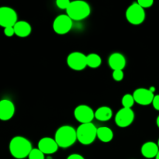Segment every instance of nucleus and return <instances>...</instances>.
Wrapping results in <instances>:
<instances>
[{
  "label": "nucleus",
  "instance_id": "14",
  "mask_svg": "<svg viewBox=\"0 0 159 159\" xmlns=\"http://www.w3.org/2000/svg\"><path fill=\"white\" fill-rule=\"evenodd\" d=\"M108 64L113 71L123 70L126 66V58L120 53H113L109 57Z\"/></svg>",
  "mask_w": 159,
  "mask_h": 159
},
{
  "label": "nucleus",
  "instance_id": "4",
  "mask_svg": "<svg viewBox=\"0 0 159 159\" xmlns=\"http://www.w3.org/2000/svg\"><path fill=\"white\" fill-rule=\"evenodd\" d=\"M77 140L84 145L91 144L97 138V128L93 123L81 124L76 130Z\"/></svg>",
  "mask_w": 159,
  "mask_h": 159
},
{
  "label": "nucleus",
  "instance_id": "19",
  "mask_svg": "<svg viewBox=\"0 0 159 159\" xmlns=\"http://www.w3.org/2000/svg\"><path fill=\"white\" fill-rule=\"evenodd\" d=\"M87 66L91 68H97L102 64V58L97 54H89L86 56Z\"/></svg>",
  "mask_w": 159,
  "mask_h": 159
},
{
  "label": "nucleus",
  "instance_id": "3",
  "mask_svg": "<svg viewBox=\"0 0 159 159\" xmlns=\"http://www.w3.org/2000/svg\"><path fill=\"white\" fill-rule=\"evenodd\" d=\"M67 15L72 21H80L86 19L91 12L90 6L86 2L77 0L71 2L66 10Z\"/></svg>",
  "mask_w": 159,
  "mask_h": 159
},
{
  "label": "nucleus",
  "instance_id": "17",
  "mask_svg": "<svg viewBox=\"0 0 159 159\" xmlns=\"http://www.w3.org/2000/svg\"><path fill=\"white\" fill-rule=\"evenodd\" d=\"M112 116H113V110L107 106L99 107L95 111V118L102 122L110 120Z\"/></svg>",
  "mask_w": 159,
  "mask_h": 159
},
{
  "label": "nucleus",
  "instance_id": "10",
  "mask_svg": "<svg viewBox=\"0 0 159 159\" xmlns=\"http://www.w3.org/2000/svg\"><path fill=\"white\" fill-rule=\"evenodd\" d=\"M134 113L132 109L124 108L119 110L115 116V123L120 127H129L134 120Z\"/></svg>",
  "mask_w": 159,
  "mask_h": 159
},
{
  "label": "nucleus",
  "instance_id": "28",
  "mask_svg": "<svg viewBox=\"0 0 159 159\" xmlns=\"http://www.w3.org/2000/svg\"><path fill=\"white\" fill-rule=\"evenodd\" d=\"M156 124H157V126H158V127L159 128V116L157 117V120H156Z\"/></svg>",
  "mask_w": 159,
  "mask_h": 159
},
{
  "label": "nucleus",
  "instance_id": "2",
  "mask_svg": "<svg viewBox=\"0 0 159 159\" xmlns=\"http://www.w3.org/2000/svg\"><path fill=\"white\" fill-rule=\"evenodd\" d=\"M54 140L57 142L58 147L62 148L71 147L77 141L76 130L71 126H62L56 131Z\"/></svg>",
  "mask_w": 159,
  "mask_h": 159
},
{
  "label": "nucleus",
  "instance_id": "22",
  "mask_svg": "<svg viewBox=\"0 0 159 159\" xmlns=\"http://www.w3.org/2000/svg\"><path fill=\"white\" fill-rule=\"evenodd\" d=\"M124 77V74L123 70H115L113 72V79L116 82H120Z\"/></svg>",
  "mask_w": 159,
  "mask_h": 159
},
{
  "label": "nucleus",
  "instance_id": "18",
  "mask_svg": "<svg viewBox=\"0 0 159 159\" xmlns=\"http://www.w3.org/2000/svg\"><path fill=\"white\" fill-rule=\"evenodd\" d=\"M97 138L103 143H108L113 138V132L110 127H100L97 128Z\"/></svg>",
  "mask_w": 159,
  "mask_h": 159
},
{
  "label": "nucleus",
  "instance_id": "16",
  "mask_svg": "<svg viewBox=\"0 0 159 159\" xmlns=\"http://www.w3.org/2000/svg\"><path fill=\"white\" fill-rule=\"evenodd\" d=\"M15 34L20 37H26L32 31L30 24L26 21H17L13 26Z\"/></svg>",
  "mask_w": 159,
  "mask_h": 159
},
{
  "label": "nucleus",
  "instance_id": "27",
  "mask_svg": "<svg viewBox=\"0 0 159 159\" xmlns=\"http://www.w3.org/2000/svg\"><path fill=\"white\" fill-rule=\"evenodd\" d=\"M67 159H85L82 156L79 154H72V155H70L67 158Z\"/></svg>",
  "mask_w": 159,
  "mask_h": 159
},
{
  "label": "nucleus",
  "instance_id": "30",
  "mask_svg": "<svg viewBox=\"0 0 159 159\" xmlns=\"http://www.w3.org/2000/svg\"><path fill=\"white\" fill-rule=\"evenodd\" d=\"M158 144V148H159V139H158V144Z\"/></svg>",
  "mask_w": 159,
  "mask_h": 159
},
{
  "label": "nucleus",
  "instance_id": "20",
  "mask_svg": "<svg viewBox=\"0 0 159 159\" xmlns=\"http://www.w3.org/2000/svg\"><path fill=\"white\" fill-rule=\"evenodd\" d=\"M135 101L134 99L133 95L126 94L123 96L122 98V105L124 108H129L131 109L132 107L134 104Z\"/></svg>",
  "mask_w": 159,
  "mask_h": 159
},
{
  "label": "nucleus",
  "instance_id": "12",
  "mask_svg": "<svg viewBox=\"0 0 159 159\" xmlns=\"http://www.w3.org/2000/svg\"><path fill=\"white\" fill-rule=\"evenodd\" d=\"M15 113V106L13 102L7 99L0 100V120L6 121L10 120Z\"/></svg>",
  "mask_w": 159,
  "mask_h": 159
},
{
  "label": "nucleus",
  "instance_id": "7",
  "mask_svg": "<svg viewBox=\"0 0 159 159\" xmlns=\"http://www.w3.org/2000/svg\"><path fill=\"white\" fill-rule=\"evenodd\" d=\"M17 14L13 9L8 6L0 7V26L6 28L14 26L17 23Z\"/></svg>",
  "mask_w": 159,
  "mask_h": 159
},
{
  "label": "nucleus",
  "instance_id": "23",
  "mask_svg": "<svg viewBox=\"0 0 159 159\" xmlns=\"http://www.w3.org/2000/svg\"><path fill=\"white\" fill-rule=\"evenodd\" d=\"M71 2L69 0H57L56 1V5H57V7L61 9H66L69 6Z\"/></svg>",
  "mask_w": 159,
  "mask_h": 159
},
{
  "label": "nucleus",
  "instance_id": "24",
  "mask_svg": "<svg viewBox=\"0 0 159 159\" xmlns=\"http://www.w3.org/2000/svg\"><path fill=\"white\" fill-rule=\"evenodd\" d=\"M137 2H138V5H139L140 6H141L143 9L152 7V5L154 4L153 0H138Z\"/></svg>",
  "mask_w": 159,
  "mask_h": 159
},
{
  "label": "nucleus",
  "instance_id": "6",
  "mask_svg": "<svg viewBox=\"0 0 159 159\" xmlns=\"http://www.w3.org/2000/svg\"><path fill=\"white\" fill-rule=\"evenodd\" d=\"M72 20L68 15H59L54 19L53 23V29L57 34H67L71 30L72 27Z\"/></svg>",
  "mask_w": 159,
  "mask_h": 159
},
{
  "label": "nucleus",
  "instance_id": "25",
  "mask_svg": "<svg viewBox=\"0 0 159 159\" xmlns=\"http://www.w3.org/2000/svg\"><path fill=\"white\" fill-rule=\"evenodd\" d=\"M4 34L6 37H12L15 34V31H14L13 26H9V27L4 28Z\"/></svg>",
  "mask_w": 159,
  "mask_h": 159
},
{
  "label": "nucleus",
  "instance_id": "1",
  "mask_svg": "<svg viewBox=\"0 0 159 159\" xmlns=\"http://www.w3.org/2000/svg\"><path fill=\"white\" fill-rule=\"evenodd\" d=\"M9 152L16 159H23L29 156L32 151V144L28 139L24 137H14L9 143Z\"/></svg>",
  "mask_w": 159,
  "mask_h": 159
},
{
  "label": "nucleus",
  "instance_id": "11",
  "mask_svg": "<svg viewBox=\"0 0 159 159\" xmlns=\"http://www.w3.org/2000/svg\"><path fill=\"white\" fill-rule=\"evenodd\" d=\"M133 96L134 101L138 104L141 106H148L152 103L155 95L152 91H150V89L139 88L134 92Z\"/></svg>",
  "mask_w": 159,
  "mask_h": 159
},
{
  "label": "nucleus",
  "instance_id": "5",
  "mask_svg": "<svg viewBox=\"0 0 159 159\" xmlns=\"http://www.w3.org/2000/svg\"><path fill=\"white\" fill-rule=\"evenodd\" d=\"M145 11L138 2L130 5L126 11V18L127 21L133 25H140L145 20Z\"/></svg>",
  "mask_w": 159,
  "mask_h": 159
},
{
  "label": "nucleus",
  "instance_id": "15",
  "mask_svg": "<svg viewBox=\"0 0 159 159\" xmlns=\"http://www.w3.org/2000/svg\"><path fill=\"white\" fill-rule=\"evenodd\" d=\"M159 152V148L156 143L148 141L144 143L141 147V154L146 158H156Z\"/></svg>",
  "mask_w": 159,
  "mask_h": 159
},
{
  "label": "nucleus",
  "instance_id": "9",
  "mask_svg": "<svg viewBox=\"0 0 159 159\" xmlns=\"http://www.w3.org/2000/svg\"><path fill=\"white\" fill-rule=\"evenodd\" d=\"M67 64L71 69L82 71L87 66L86 55L78 51L71 53L67 57Z\"/></svg>",
  "mask_w": 159,
  "mask_h": 159
},
{
  "label": "nucleus",
  "instance_id": "13",
  "mask_svg": "<svg viewBox=\"0 0 159 159\" xmlns=\"http://www.w3.org/2000/svg\"><path fill=\"white\" fill-rule=\"evenodd\" d=\"M58 145L55 140L51 138H43L39 141L38 149L44 155H51L58 150Z\"/></svg>",
  "mask_w": 159,
  "mask_h": 159
},
{
  "label": "nucleus",
  "instance_id": "26",
  "mask_svg": "<svg viewBox=\"0 0 159 159\" xmlns=\"http://www.w3.org/2000/svg\"><path fill=\"white\" fill-rule=\"evenodd\" d=\"M152 105H153V107L156 110L159 111V95H156L155 96L153 99V102H152Z\"/></svg>",
  "mask_w": 159,
  "mask_h": 159
},
{
  "label": "nucleus",
  "instance_id": "29",
  "mask_svg": "<svg viewBox=\"0 0 159 159\" xmlns=\"http://www.w3.org/2000/svg\"><path fill=\"white\" fill-rule=\"evenodd\" d=\"M155 159H159V152H158V155H157V156H156V158H155Z\"/></svg>",
  "mask_w": 159,
  "mask_h": 159
},
{
  "label": "nucleus",
  "instance_id": "21",
  "mask_svg": "<svg viewBox=\"0 0 159 159\" xmlns=\"http://www.w3.org/2000/svg\"><path fill=\"white\" fill-rule=\"evenodd\" d=\"M29 159H45L44 154L39 150L38 148H33L32 151L30 153L29 156H28Z\"/></svg>",
  "mask_w": 159,
  "mask_h": 159
},
{
  "label": "nucleus",
  "instance_id": "8",
  "mask_svg": "<svg viewBox=\"0 0 159 159\" xmlns=\"http://www.w3.org/2000/svg\"><path fill=\"white\" fill-rule=\"evenodd\" d=\"M74 116L76 120L82 124L92 123L95 118V112L87 105H79L75 109Z\"/></svg>",
  "mask_w": 159,
  "mask_h": 159
}]
</instances>
